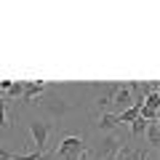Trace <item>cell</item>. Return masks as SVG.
<instances>
[{"mask_svg": "<svg viewBox=\"0 0 160 160\" xmlns=\"http://www.w3.org/2000/svg\"><path fill=\"white\" fill-rule=\"evenodd\" d=\"M83 139L80 136H64L62 142H59V147H56V158L59 160H78L80 155L86 152V147H83Z\"/></svg>", "mask_w": 160, "mask_h": 160, "instance_id": "1", "label": "cell"}, {"mask_svg": "<svg viewBox=\"0 0 160 160\" xmlns=\"http://www.w3.org/2000/svg\"><path fill=\"white\" fill-rule=\"evenodd\" d=\"M29 131H32V139H35V152L46 155V142H48V123H40V120H32L29 123Z\"/></svg>", "mask_w": 160, "mask_h": 160, "instance_id": "2", "label": "cell"}, {"mask_svg": "<svg viewBox=\"0 0 160 160\" xmlns=\"http://www.w3.org/2000/svg\"><path fill=\"white\" fill-rule=\"evenodd\" d=\"M46 91V83L43 80H24L22 83V104H29V102H35V99L40 96V93Z\"/></svg>", "mask_w": 160, "mask_h": 160, "instance_id": "3", "label": "cell"}, {"mask_svg": "<svg viewBox=\"0 0 160 160\" xmlns=\"http://www.w3.org/2000/svg\"><path fill=\"white\" fill-rule=\"evenodd\" d=\"M149 155H155L152 147H120L115 160H149Z\"/></svg>", "mask_w": 160, "mask_h": 160, "instance_id": "4", "label": "cell"}, {"mask_svg": "<svg viewBox=\"0 0 160 160\" xmlns=\"http://www.w3.org/2000/svg\"><path fill=\"white\" fill-rule=\"evenodd\" d=\"M120 147H123V142H120V136L118 133H109L107 139H104L102 142V147H99V155H102V158H115V155L120 152Z\"/></svg>", "mask_w": 160, "mask_h": 160, "instance_id": "5", "label": "cell"}, {"mask_svg": "<svg viewBox=\"0 0 160 160\" xmlns=\"http://www.w3.org/2000/svg\"><path fill=\"white\" fill-rule=\"evenodd\" d=\"M112 104L120 109V112H123V109H128V107L133 104V99H131V91H128V86H123V83H120V88L115 91V96H112Z\"/></svg>", "mask_w": 160, "mask_h": 160, "instance_id": "6", "label": "cell"}, {"mask_svg": "<svg viewBox=\"0 0 160 160\" xmlns=\"http://www.w3.org/2000/svg\"><path fill=\"white\" fill-rule=\"evenodd\" d=\"M147 144L152 149H158V144H160V126H158V120H152V123H147Z\"/></svg>", "mask_w": 160, "mask_h": 160, "instance_id": "7", "label": "cell"}, {"mask_svg": "<svg viewBox=\"0 0 160 160\" xmlns=\"http://www.w3.org/2000/svg\"><path fill=\"white\" fill-rule=\"evenodd\" d=\"M118 88H120V83H107V86H104V93L99 96V107H102V109H107L109 104H112V96H115Z\"/></svg>", "mask_w": 160, "mask_h": 160, "instance_id": "8", "label": "cell"}, {"mask_svg": "<svg viewBox=\"0 0 160 160\" xmlns=\"http://www.w3.org/2000/svg\"><path fill=\"white\" fill-rule=\"evenodd\" d=\"M139 109H142V107H136V104H131L128 109H123V112H118V123H133V120L139 118Z\"/></svg>", "mask_w": 160, "mask_h": 160, "instance_id": "9", "label": "cell"}, {"mask_svg": "<svg viewBox=\"0 0 160 160\" xmlns=\"http://www.w3.org/2000/svg\"><path fill=\"white\" fill-rule=\"evenodd\" d=\"M112 126H118V112H115V115H107V112H104L102 118H99V123H96L99 131H107V128H112Z\"/></svg>", "mask_w": 160, "mask_h": 160, "instance_id": "10", "label": "cell"}, {"mask_svg": "<svg viewBox=\"0 0 160 160\" xmlns=\"http://www.w3.org/2000/svg\"><path fill=\"white\" fill-rule=\"evenodd\" d=\"M142 107L155 109V112H158V107H160V96H158V91H155V93H149V96L144 99V104H142Z\"/></svg>", "mask_w": 160, "mask_h": 160, "instance_id": "11", "label": "cell"}, {"mask_svg": "<svg viewBox=\"0 0 160 160\" xmlns=\"http://www.w3.org/2000/svg\"><path fill=\"white\" fill-rule=\"evenodd\" d=\"M144 128H147V120H142V118H136V120L131 123V133H133V136H142Z\"/></svg>", "mask_w": 160, "mask_h": 160, "instance_id": "12", "label": "cell"}, {"mask_svg": "<svg viewBox=\"0 0 160 160\" xmlns=\"http://www.w3.org/2000/svg\"><path fill=\"white\" fill-rule=\"evenodd\" d=\"M8 96H22V83H11V88H8Z\"/></svg>", "mask_w": 160, "mask_h": 160, "instance_id": "13", "label": "cell"}, {"mask_svg": "<svg viewBox=\"0 0 160 160\" xmlns=\"http://www.w3.org/2000/svg\"><path fill=\"white\" fill-rule=\"evenodd\" d=\"M8 120H6V104H0V128H6Z\"/></svg>", "mask_w": 160, "mask_h": 160, "instance_id": "14", "label": "cell"}, {"mask_svg": "<svg viewBox=\"0 0 160 160\" xmlns=\"http://www.w3.org/2000/svg\"><path fill=\"white\" fill-rule=\"evenodd\" d=\"M38 160H46V155H43V158H38Z\"/></svg>", "mask_w": 160, "mask_h": 160, "instance_id": "15", "label": "cell"}]
</instances>
